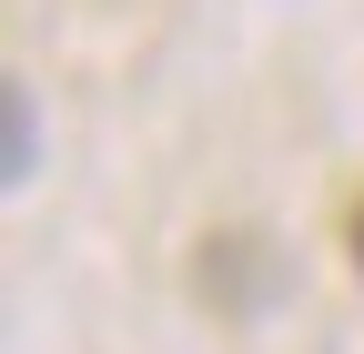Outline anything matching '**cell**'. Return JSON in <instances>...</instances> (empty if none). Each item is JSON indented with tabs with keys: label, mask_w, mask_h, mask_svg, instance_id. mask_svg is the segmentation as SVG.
<instances>
[{
	"label": "cell",
	"mask_w": 364,
	"mask_h": 354,
	"mask_svg": "<svg viewBox=\"0 0 364 354\" xmlns=\"http://www.w3.org/2000/svg\"><path fill=\"white\" fill-rule=\"evenodd\" d=\"M0 122H11V162H0V172H11V183H31V162H41V122H31V92H21V81L0 92Z\"/></svg>",
	"instance_id": "obj_1"
},
{
	"label": "cell",
	"mask_w": 364,
	"mask_h": 354,
	"mask_svg": "<svg viewBox=\"0 0 364 354\" xmlns=\"http://www.w3.org/2000/svg\"><path fill=\"white\" fill-rule=\"evenodd\" d=\"M344 253H354V274H364V193H354V223H344Z\"/></svg>",
	"instance_id": "obj_2"
}]
</instances>
